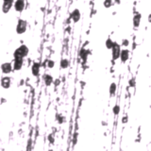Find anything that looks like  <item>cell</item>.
Instances as JSON below:
<instances>
[{
    "label": "cell",
    "mask_w": 151,
    "mask_h": 151,
    "mask_svg": "<svg viewBox=\"0 0 151 151\" xmlns=\"http://www.w3.org/2000/svg\"><path fill=\"white\" fill-rule=\"evenodd\" d=\"M111 59L112 60H117L120 59V56H121V45H119L118 43L115 42V44L113 45V47L111 48Z\"/></svg>",
    "instance_id": "obj_3"
},
{
    "label": "cell",
    "mask_w": 151,
    "mask_h": 151,
    "mask_svg": "<svg viewBox=\"0 0 151 151\" xmlns=\"http://www.w3.org/2000/svg\"><path fill=\"white\" fill-rule=\"evenodd\" d=\"M0 84H1V87L3 89H10L11 86H12V77L9 76H4L1 77V80H0Z\"/></svg>",
    "instance_id": "obj_5"
},
{
    "label": "cell",
    "mask_w": 151,
    "mask_h": 151,
    "mask_svg": "<svg viewBox=\"0 0 151 151\" xmlns=\"http://www.w3.org/2000/svg\"><path fill=\"white\" fill-rule=\"evenodd\" d=\"M44 65L46 66L47 68H49V69H52V68H54V67H55V60H46V63L45 62V64H44Z\"/></svg>",
    "instance_id": "obj_18"
},
{
    "label": "cell",
    "mask_w": 151,
    "mask_h": 151,
    "mask_svg": "<svg viewBox=\"0 0 151 151\" xmlns=\"http://www.w3.org/2000/svg\"><path fill=\"white\" fill-rule=\"evenodd\" d=\"M14 5V1H4L2 3V12L7 14L10 12V11L12 10V8Z\"/></svg>",
    "instance_id": "obj_8"
},
{
    "label": "cell",
    "mask_w": 151,
    "mask_h": 151,
    "mask_svg": "<svg viewBox=\"0 0 151 151\" xmlns=\"http://www.w3.org/2000/svg\"><path fill=\"white\" fill-rule=\"evenodd\" d=\"M113 5V0H104L103 1V6L106 9H110L111 8V6Z\"/></svg>",
    "instance_id": "obj_19"
},
{
    "label": "cell",
    "mask_w": 151,
    "mask_h": 151,
    "mask_svg": "<svg viewBox=\"0 0 151 151\" xmlns=\"http://www.w3.org/2000/svg\"><path fill=\"white\" fill-rule=\"evenodd\" d=\"M12 71H14V70H13V65H12V62L6 61V62H3L1 64V72H2V74L10 75Z\"/></svg>",
    "instance_id": "obj_4"
},
{
    "label": "cell",
    "mask_w": 151,
    "mask_h": 151,
    "mask_svg": "<svg viewBox=\"0 0 151 151\" xmlns=\"http://www.w3.org/2000/svg\"><path fill=\"white\" fill-rule=\"evenodd\" d=\"M41 68H42V64L40 61H34L31 65V74L34 76H38L40 75L41 72Z\"/></svg>",
    "instance_id": "obj_7"
},
{
    "label": "cell",
    "mask_w": 151,
    "mask_h": 151,
    "mask_svg": "<svg viewBox=\"0 0 151 151\" xmlns=\"http://www.w3.org/2000/svg\"><path fill=\"white\" fill-rule=\"evenodd\" d=\"M116 92H117V84H116L115 82L110 83V87H109L110 96V97L114 96V95H115V93H116Z\"/></svg>",
    "instance_id": "obj_15"
},
{
    "label": "cell",
    "mask_w": 151,
    "mask_h": 151,
    "mask_svg": "<svg viewBox=\"0 0 151 151\" xmlns=\"http://www.w3.org/2000/svg\"><path fill=\"white\" fill-rule=\"evenodd\" d=\"M29 48L28 45H21L18 48H16L13 52V58L14 59H25L29 56Z\"/></svg>",
    "instance_id": "obj_1"
},
{
    "label": "cell",
    "mask_w": 151,
    "mask_h": 151,
    "mask_svg": "<svg viewBox=\"0 0 151 151\" xmlns=\"http://www.w3.org/2000/svg\"><path fill=\"white\" fill-rule=\"evenodd\" d=\"M78 55H79V58L82 60V61H86L88 59V56L90 55V51L85 49L84 47H81L78 52Z\"/></svg>",
    "instance_id": "obj_14"
},
{
    "label": "cell",
    "mask_w": 151,
    "mask_h": 151,
    "mask_svg": "<svg viewBox=\"0 0 151 151\" xmlns=\"http://www.w3.org/2000/svg\"><path fill=\"white\" fill-rule=\"evenodd\" d=\"M70 66V60L68 59H61L60 61V67L61 69H66Z\"/></svg>",
    "instance_id": "obj_16"
},
{
    "label": "cell",
    "mask_w": 151,
    "mask_h": 151,
    "mask_svg": "<svg viewBox=\"0 0 151 151\" xmlns=\"http://www.w3.org/2000/svg\"><path fill=\"white\" fill-rule=\"evenodd\" d=\"M56 119H57L58 124L61 125V124H63V123H64V121H65V117H64L63 115H61V114H57Z\"/></svg>",
    "instance_id": "obj_20"
},
{
    "label": "cell",
    "mask_w": 151,
    "mask_h": 151,
    "mask_svg": "<svg viewBox=\"0 0 151 151\" xmlns=\"http://www.w3.org/2000/svg\"><path fill=\"white\" fill-rule=\"evenodd\" d=\"M70 18H71V20L75 24L76 23H78L80 21V19H81V12H80V11L78 9H74L73 12L70 14Z\"/></svg>",
    "instance_id": "obj_9"
},
{
    "label": "cell",
    "mask_w": 151,
    "mask_h": 151,
    "mask_svg": "<svg viewBox=\"0 0 151 151\" xmlns=\"http://www.w3.org/2000/svg\"><path fill=\"white\" fill-rule=\"evenodd\" d=\"M13 9L16 12H23L24 10L26 9V1L25 0H15Z\"/></svg>",
    "instance_id": "obj_6"
},
{
    "label": "cell",
    "mask_w": 151,
    "mask_h": 151,
    "mask_svg": "<svg viewBox=\"0 0 151 151\" xmlns=\"http://www.w3.org/2000/svg\"><path fill=\"white\" fill-rule=\"evenodd\" d=\"M28 29V21L25 19H19L17 21V25L15 28V31L18 35H22L24 33H26V31Z\"/></svg>",
    "instance_id": "obj_2"
},
{
    "label": "cell",
    "mask_w": 151,
    "mask_h": 151,
    "mask_svg": "<svg viewBox=\"0 0 151 151\" xmlns=\"http://www.w3.org/2000/svg\"><path fill=\"white\" fill-rule=\"evenodd\" d=\"M147 21H148V23H150L151 24V13L150 14H148V16H147Z\"/></svg>",
    "instance_id": "obj_27"
},
{
    "label": "cell",
    "mask_w": 151,
    "mask_h": 151,
    "mask_svg": "<svg viewBox=\"0 0 151 151\" xmlns=\"http://www.w3.org/2000/svg\"><path fill=\"white\" fill-rule=\"evenodd\" d=\"M12 65L14 71H20L24 66V59H14L12 61Z\"/></svg>",
    "instance_id": "obj_11"
},
{
    "label": "cell",
    "mask_w": 151,
    "mask_h": 151,
    "mask_svg": "<svg viewBox=\"0 0 151 151\" xmlns=\"http://www.w3.org/2000/svg\"><path fill=\"white\" fill-rule=\"evenodd\" d=\"M76 139H77V133H75V134H74V137H73V145H76Z\"/></svg>",
    "instance_id": "obj_26"
},
{
    "label": "cell",
    "mask_w": 151,
    "mask_h": 151,
    "mask_svg": "<svg viewBox=\"0 0 151 151\" xmlns=\"http://www.w3.org/2000/svg\"><path fill=\"white\" fill-rule=\"evenodd\" d=\"M120 110H121V108L119 105H115L113 108H112V112L114 115H118L120 113Z\"/></svg>",
    "instance_id": "obj_22"
},
{
    "label": "cell",
    "mask_w": 151,
    "mask_h": 151,
    "mask_svg": "<svg viewBox=\"0 0 151 151\" xmlns=\"http://www.w3.org/2000/svg\"><path fill=\"white\" fill-rule=\"evenodd\" d=\"M129 45H130V42L128 39H123L121 42V46H124V47H128Z\"/></svg>",
    "instance_id": "obj_23"
},
{
    "label": "cell",
    "mask_w": 151,
    "mask_h": 151,
    "mask_svg": "<svg viewBox=\"0 0 151 151\" xmlns=\"http://www.w3.org/2000/svg\"><path fill=\"white\" fill-rule=\"evenodd\" d=\"M128 121V117L127 115H125V116L122 118V123H123V124H127Z\"/></svg>",
    "instance_id": "obj_25"
},
{
    "label": "cell",
    "mask_w": 151,
    "mask_h": 151,
    "mask_svg": "<svg viewBox=\"0 0 151 151\" xmlns=\"http://www.w3.org/2000/svg\"><path fill=\"white\" fill-rule=\"evenodd\" d=\"M43 81H44L45 86H47V87L54 84V78L50 74H44L43 75Z\"/></svg>",
    "instance_id": "obj_12"
},
{
    "label": "cell",
    "mask_w": 151,
    "mask_h": 151,
    "mask_svg": "<svg viewBox=\"0 0 151 151\" xmlns=\"http://www.w3.org/2000/svg\"><path fill=\"white\" fill-rule=\"evenodd\" d=\"M141 19H142V15L139 12H136L135 14L133 15V18H132V24H133V27L135 29H138L141 25Z\"/></svg>",
    "instance_id": "obj_13"
},
{
    "label": "cell",
    "mask_w": 151,
    "mask_h": 151,
    "mask_svg": "<svg viewBox=\"0 0 151 151\" xmlns=\"http://www.w3.org/2000/svg\"><path fill=\"white\" fill-rule=\"evenodd\" d=\"M47 141L49 142L50 145H54V143H55V136H54L53 133L48 134V136H47Z\"/></svg>",
    "instance_id": "obj_21"
},
{
    "label": "cell",
    "mask_w": 151,
    "mask_h": 151,
    "mask_svg": "<svg viewBox=\"0 0 151 151\" xmlns=\"http://www.w3.org/2000/svg\"><path fill=\"white\" fill-rule=\"evenodd\" d=\"M114 44H115V42H114L111 38H108V39L106 40V42H105L106 48H107V49H109V50H111V48L113 47Z\"/></svg>",
    "instance_id": "obj_17"
},
{
    "label": "cell",
    "mask_w": 151,
    "mask_h": 151,
    "mask_svg": "<svg viewBox=\"0 0 151 151\" xmlns=\"http://www.w3.org/2000/svg\"><path fill=\"white\" fill-rule=\"evenodd\" d=\"M129 57H130V51H129L128 48L122 49V51H121V56H120L121 62H122V63H126L128 60H129Z\"/></svg>",
    "instance_id": "obj_10"
},
{
    "label": "cell",
    "mask_w": 151,
    "mask_h": 151,
    "mask_svg": "<svg viewBox=\"0 0 151 151\" xmlns=\"http://www.w3.org/2000/svg\"><path fill=\"white\" fill-rule=\"evenodd\" d=\"M4 1H14V0H3V2Z\"/></svg>",
    "instance_id": "obj_28"
},
{
    "label": "cell",
    "mask_w": 151,
    "mask_h": 151,
    "mask_svg": "<svg viewBox=\"0 0 151 151\" xmlns=\"http://www.w3.org/2000/svg\"><path fill=\"white\" fill-rule=\"evenodd\" d=\"M48 151H52V149H49V150H48Z\"/></svg>",
    "instance_id": "obj_29"
},
{
    "label": "cell",
    "mask_w": 151,
    "mask_h": 151,
    "mask_svg": "<svg viewBox=\"0 0 151 151\" xmlns=\"http://www.w3.org/2000/svg\"><path fill=\"white\" fill-rule=\"evenodd\" d=\"M128 86L131 87V88H134L136 86V80L135 78H131L128 80Z\"/></svg>",
    "instance_id": "obj_24"
}]
</instances>
